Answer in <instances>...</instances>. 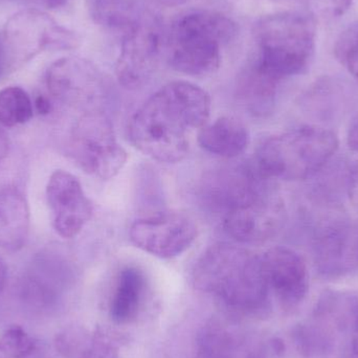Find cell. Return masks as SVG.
I'll return each instance as SVG.
<instances>
[{
    "label": "cell",
    "instance_id": "6da1fadb",
    "mask_svg": "<svg viewBox=\"0 0 358 358\" xmlns=\"http://www.w3.org/2000/svg\"><path fill=\"white\" fill-rule=\"evenodd\" d=\"M210 115V98L206 90L191 82H170L134 113L130 140L155 161L179 163L189 153L191 132L208 124Z\"/></svg>",
    "mask_w": 358,
    "mask_h": 358
},
{
    "label": "cell",
    "instance_id": "7a4b0ae2",
    "mask_svg": "<svg viewBox=\"0 0 358 358\" xmlns=\"http://www.w3.org/2000/svg\"><path fill=\"white\" fill-rule=\"evenodd\" d=\"M196 289L216 299L231 315L263 319L273 309L261 256L229 243L210 246L193 269Z\"/></svg>",
    "mask_w": 358,
    "mask_h": 358
},
{
    "label": "cell",
    "instance_id": "3957f363",
    "mask_svg": "<svg viewBox=\"0 0 358 358\" xmlns=\"http://www.w3.org/2000/svg\"><path fill=\"white\" fill-rule=\"evenodd\" d=\"M338 149L336 134L317 125L301 126L263 141L254 168L262 178L296 181L323 171Z\"/></svg>",
    "mask_w": 358,
    "mask_h": 358
},
{
    "label": "cell",
    "instance_id": "277c9868",
    "mask_svg": "<svg viewBox=\"0 0 358 358\" xmlns=\"http://www.w3.org/2000/svg\"><path fill=\"white\" fill-rule=\"evenodd\" d=\"M237 33V24L227 15L208 10L183 13L172 22L166 40L168 63L185 75H210L220 66L221 48Z\"/></svg>",
    "mask_w": 358,
    "mask_h": 358
},
{
    "label": "cell",
    "instance_id": "5b68a950",
    "mask_svg": "<svg viewBox=\"0 0 358 358\" xmlns=\"http://www.w3.org/2000/svg\"><path fill=\"white\" fill-rule=\"evenodd\" d=\"M259 54L255 63L277 81L304 73L315 56L317 27L306 13L261 17L254 27Z\"/></svg>",
    "mask_w": 358,
    "mask_h": 358
},
{
    "label": "cell",
    "instance_id": "8992f818",
    "mask_svg": "<svg viewBox=\"0 0 358 358\" xmlns=\"http://www.w3.org/2000/svg\"><path fill=\"white\" fill-rule=\"evenodd\" d=\"M69 152L84 172L101 179L115 178L128 159L110 119L101 108L86 110L76 122L69 136Z\"/></svg>",
    "mask_w": 358,
    "mask_h": 358
},
{
    "label": "cell",
    "instance_id": "52a82bcc",
    "mask_svg": "<svg viewBox=\"0 0 358 358\" xmlns=\"http://www.w3.org/2000/svg\"><path fill=\"white\" fill-rule=\"evenodd\" d=\"M1 36L14 71L45 50H69L80 45L76 31L35 8H24L10 16Z\"/></svg>",
    "mask_w": 358,
    "mask_h": 358
},
{
    "label": "cell",
    "instance_id": "ba28073f",
    "mask_svg": "<svg viewBox=\"0 0 358 358\" xmlns=\"http://www.w3.org/2000/svg\"><path fill=\"white\" fill-rule=\"evenodd\" d=\"M308 321L321 336L325 358H358V292H324Z\"/></svg>",
    "mask_w": 358,
    "mask_h": 358
},
{
    "label": "cell",
    "instance_id": "9c48e42d",
    "mask_svg": "<svg viewBox=\"0 0 358 358\" xmlns=\"http://www.w3.org/2000/svg\"><path fill=\"white\" fill-rule=\"evenodd\" d=\"M338 213L317 219L311 239L315 269L330 279L358 271V223Z\"/></svg>",
    "mask_w": 358,
    "mask_h": 358
},
{
    "label": "cell",
    "instance_id": "30bf717a",
    "mask_svg": "<svg viewBox=\"0 0 358 358\" xmlns=\"http://www.w3.org/2000/svg\"><path fill=\"white\" fill-rule=\"evenodd\" d=\"M45 82L56 100L80 108H101L99 104L109 92L104 73L94 63L79 57L55 61L46 71Z\"/></svg>",
    "mask_w": 358,
    "mask_h": 358
},
{
    "label": "cell",
    "instance_id": "8fae6325",
    "mask_svg": "<svg viewBox=\"0 0 358 358\" xmlns=\"http://www.w3.org/2000/svg\"><path fill=\"white\" fill-rule=\"evenodd\" d=\"M162 33L159 20L146 15L124 33L115 64L117 80L124 87H141L152 77L163 54Z\"/></svg>",
    "mask_w": 358,
    "mask_h": 358
},
{
    "label": "cell",
    "instance_id": "7c38bea8",
    "mask_svg": "<svg viewBox=\"0 0 358 358\" xmlns=\"http://www.w3.org/2000/svg\"><path fill=\"white\" fill-rule=\"evenodd\" d=\"M198 235L194 219L178 210H161L136 220L130 227V240L143 252L172 259L189 250Z\"/></svg>",
    "mask_w": 358,
    "mask_h": 358
},
{
    "label": "cell",
    "instance_id": "4fadbf2b",
    "mask_svg": "<svg viewBox=\"0 0 358 358\" xmlns=\"http://www.w3.org/2000/svg\"><path fill=\"white\" fill-rule=\"evenodd\" d=\"M227 235L243 244H262L275 237L286 220L285 204L269 187L225 213Z\"/></svg>",
    "mask_w": 358,
    "mask_h": 358
},
{
    "label": "cell",
    "instance_id": "5bb4252c",
    "mask_svg": "<svg viewBox=\"0 0 358 358\" xmlns=\"http://www.w3.org/2000/svg\"><path fill=\"white\" fill-rule=\"evenodd\" d=\"M46 199L52 212V227L61 237H76L92 219L94 206L79 179L63 170L50 176Z\"/></svg>",
    "mask_w": 358,
    "mask_h": 358
},
{
    "label": "cell",
    "instance_id": "9a60e30c",
    "mask_svg": "<svg viewBox=\"0 0 358 358\" xmlns=\"http://www.w3.org/2000/svg\"><path fill=\"white\" fill-rule=\"evenodd\" d=\"M263 273L271 289L283 308L294 309L306 298L309 273L304 259L292 248L277 246L261 256Z\"/></svg>",
    "mask_w": 358,
    "mask_h": 358
},
{
    "label": "cell",
    "instance_id": "2e32d148",
    "mask_svg": "<svg viewBox=\"0 0 358 358\" xmlns=\"http://www.w3.org/2000/svg\"><path fill=\"white\" fill-rule=\"evenodd\" d=\"M71 286L67 271L33 273L21 282V302L35 315H50L62 307L65 292Z\"/></svg>",
    "mask_w": 358,
    "mask_h": 358
},
{
    "label": "cell",
    "instance_id": "e0dca14e",
    "mask_svg": "<svg viewBox=\"0 0 358 358\" xmlns=\"http://www.w3.org/2000/svg\"><path fill=\"white\" fill-rule=\"evenodd\" d=\"M197 142L206 152L225 159L239 157L250 143L246 126L234 117H220L198 130Z\"/></svg>",
    "mask_w": 358,
    "mask_h": 358
},
{
    "label": "cell",
    "instance_id": "ac0fdd59",
    "mask_svg": "<svg viewBox=\"0 0 358 358\" xmlns=\"http://www.w3.org/2000/svg\"><path fill=\"white\" fill-rule=\"evenodd\" d=\"M146 300V279L136 267L120 273L109 302V317L117 325L132 324L140 317Z\"/></svg>",
    "mask_w": 358,
    "mask_h": 358
},
{
    "label": "cell",
    "instance_id": "d6986e66",
    "mask_svg": "<svg viewBox=\"0 0 358 358\" xmlns=\"http://www.w3.org/2000/svg\"><path fill=\"white\" fill-rule=\"evenodd\" d=\"M29 231V208L15 187L0 189V248L16 252L24 246Z\"/></svg>",
    "mask_w": 358,
    "mask_h": 358
},
{
    "label": "cell",
    "instance_id": "ffe728a7",
    "mask_svg": "<svg viewBox=\"0 0 358 358\" xmlns=\"http://www.w3.org/2000/svg\"><path fill=\"white\" fill-rule=\"evenodd\" d=\"M254 345L248 348L239 332L214 320L198 334L194 358H254Z\"/></svg>",
    "mask_w": 358,
    "mask_h": 358
},
{
    "label": "cell",
    "instance_id": "44dd1931",
    "mask_svg": "<svg viewBox=\"0 0 358 358\" xmlns=\"http://www.w3.org/2000/svg\"><path fill=\"white\" fill-rule=\"evenodd\" d=\"M279 81L261 71L256 63L246 67L238 80V98L256 117H266L275 108Z\"/></svg>",
    "mask_w": 358,
    "mask_h": 358
},
{
    "label": "cell",
    "instance_id": "7402d4cb",
    "mask_svg": "<svg viewBox=\"0 0 358 358\" xmlns=\"http://www.w3.org/2000/svg\"><path fill=\"white\" fill-rule=\"evenodd\" d=\"M145 0H86L94 23L110 31H127L138 23L144 13Z\"/></svg>",
    "mask_w": 358,
    "mask_h": 358
},
{
    "label": "cell",
    "instance_id": "603a6c76",
    "mask_svg": "<svg viewBox=\"0 0 358 358\" xmlns=\"http://www.w3.org/2000/svg\"><path fill=\"white\" fill-rule=\"evenodd\" d=\"M33 113V103L22 88L10 86L0 90V125H22L31 119Z\"/></svg>",
    "mask_w": 358,
    "mask_h": 358
},
{
    "label": "cell",
    "instance_id": "cb8c5ba5",
    "mask_svg": "<svg viewBox=\"0 0 358 358\" xmlns=\"http://www.w3.org/2000/svg\"><path fill=\"white\" fill-rule=\"evenodd\" d=\"M92 334L82 326H67L55 336V349L62 357L80 358L87 348Z\"/></svg>",
    "mask_w": 358,
    "mask_h": 358
},
{
    "label": "cell",
    "instance_id": "d4e9b609",
    "mask_svg": "<svg viewBox=\"0 0 358 358\" xmlns=\"http://www.w3.org/2000/svg\"><path fill=\"white\" fill-rule=\"evenodd\" d=\"M336 60L358 81V21L342 31L334 45Z\"/></svg>",
    "mask_w": 358,
    "mask_h": 358
},
{
    "label": "cell",
    "instance_id": "484cf974",
    "mask_svg": "<svg viewBox=\"0 0 358 358\" xmlns=\"http://www.w3.org/2000/svg\"><path fill=\"white\" fill-rule=\"evenodd\" d=\"M37 342L20 326H12L0 334V358H22Z\"/></svg>",
    "mask_w": 358,
    "mask_h": 358
},
{
    "label": "cell",
    "instance_id": "4316f807",
    "mask_svg": "<svg viewBox=\"0 0 358 358\" xmlns=\"http://www.w3.org/2000/svg\"><path fill=\"white\" fill-rule=\"evenodd\" d=\"M119 340L108 330L98 328L80 358H120Z\"/></svg>",
    "mask_w": 358,
    "mask_h": 358
},
{
    "label": "cell",
    "instance_id": "83f0119b",
    "mask_svg": "<svg viewBox=\"0 0 358 358\" xmlns=\"http://www.w3.org/2000/svg\"><path fill=\"white\" fill-rule=\"evenodd\" d=\"M311 14L322 18H338L348 12L353 0H298Z\"/></svg>",
    "mask_w": 358,
    "mask_h": 358
},
{
    "label": "cell",
    "instance_id": "f1b7e54d",
    "mask_svg": "<svg viewBox=\"0 0 358 358\" xmlns=\"http://www.w3.org/2000/svg\"><path fill=\"white\" fill-rule=\"evenodd\" d=\"M73 0H0V2L8 3L27 4L35 6V8H44L48 10H58L69 6Z\"/></svg>",
    "mask_w": 358,
    "mask_h": 358
},
{
    "label": "cell",
    "instance_id": "f546056e",
    "mask_svg": "<svg viewBox=\"0 0 358 358\" xmlns=\"http://www.w3.org/2000/svg\"><path fill=\"white\" fill-rule=\"evenodd\" d=\"M347 195L358 210V166L348 173L347 179Z\"/></svg>",
    "mask_w": 358,
    "mask_h": 358
},
{
    "label": "cell",
    "instance_id": "4dcf8cb0",
    "mask_svg": "<svg viewBox=\"0 0 358 358\" xmlns=\"http://www.w3.org/2000/svg\"><path fill=\"white\" fill-rule=\"evenodd\" d=\"M13 71H14V69H13L8 50H6V45H4L1 34H0V81Z\"/></svg>",
    "mask_w": 358,
    "mask_h": 358
},
{
    "label": "cell",
    "instance_id": "1f68e13d",
    "mask_svg": "<svg viewBox=\"0 0 358 358\" xmlns=\"http://www.w3.org/2000/svg\"><path fill=\"white\" fill-rule=\"evenodd\" d=\"M347 144L355 152H358V117L351 123L347 132Z\"/></svg>",
    "mask_w": 358,
    "mask_h": 358
},
{
    "label": "cell",
    "instance_id": "d6a6232c",
    "mask_svg": "<svg viewBox=\"0 0 358 358\" xmlns=\"http://www.w3.org/2000/svg\"><path fill=\"white\" fill-rule=\"evenodd\" d=\"M35 108L41 115H46L52 110V104L50 99L45 96H38L35 100Z\"/></svg>",
    "mask_w": 358,
    "mask_h": 358
},
{
    "label": "cell",
    "instance_id": "836d02e7",
    "mask_svg": "<svg viewBox=\"0 0 358 358\" xmlns=\"http://www.w3.org/2000/svg\"><path fill=\"white\" fill-rule=\"evenodd\" d=\"M22 358H52L45 345L38 341L33 349Z\"/></svg>",
    "mask_w": 358,
    "mask_h": 358
},
{
    "label": "cell",
    "instance_id": "e575fe53",
    "mask_svg": "<svg viewBox=\"0 0 358 358\" xmlns=\"http://www.w3.org/2000/svg\"><path fill=\"white\" fill-rule=\"evenodd\" d=\"M8 148H10V143H8V136H6V131L2 129L1 125H0V163L8 155Z\"/></svg>",
    "mask_w": 358,
    "mask_h": 358
},
{
    "label": "cell",
    "instance_id": "d590c367",
    "mask_svg": "<svg viewBox=\"0 0 358 358\" xmlns=\"http://www.w3.org/2000/svg\"><path fill=\"white\" fill-rule=\"evenodd\" d=\"M8 281V267L0 257V294L3 292Z\"/></svg>",
    "mask_w": 358,
    "mask_h": 358
}]
</instances>
